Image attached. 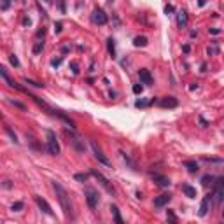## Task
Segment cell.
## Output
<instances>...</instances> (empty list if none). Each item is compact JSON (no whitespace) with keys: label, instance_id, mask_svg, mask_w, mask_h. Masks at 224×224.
I'll use <instances>...</instances> for the list:
<instances>
[{"label":"cell","instance_id":"6da1fadb","mask_svg":"<svg viewBox=\"0 0 224 224\" xmlns=\"http://www.w3.org/2000/svg\"><path fill=\"white\" fill-rule=\"evenodd\" d=\"M53 187H54V191H56V196H58V200H60V205L61 208H63V212L67 217H72V205H70V198H68V193L63 189V186L58 182H53Z\"/></svg>","mask_w":224,"mask_h":224},{"label":"cell","instance_id":"7a4b0ae2","mask_svg":"<svg viewBox=\"0 0 224 224\" xmlns=\"http://www.w3.org/2000/svg\"><path fill=\"white\" fill-rule=\"evenodd\" d=\"M46 135H47V151H49V154L58 156V154H60V144H58L56 133L53 132V130H47Z\"/></svg>","mask_w":224,"mask_h":224},{"label":"cell","instance_id":"3957f363","mask_svg":"<svg viewBox=\"0 0 224 224\" xmlns=\"http://www.w3.org/2000/svg\"><path fill=\"white\" fill-rule=\"evenodd\" d=\"M214 180L215 182H212L214 184V194L212 196L215 198V203L219 205L224 200V177H215Z\"/></svg>","mask_w":224,"mask_h":224},{"label":"cell","instance_id":"277c9868","mask_svg":"<svg viewBox=\"0 0 224 224\" xmlns=\"http://www.w3.org/2000/svg\"><path fill=\"white\" fill-rule=\"evenodd\" d=\"M93 175V177H95V179H96V180H98V182L102 184L103 187H105V191H107V193H110V194H116V187H114V186H112L110 182H109V179H107V177H103L102 173L98 172V170H91V172H89Z\"/></svg>","mask_w":224,"mask_h":224},{"label":"cell","instance_id":"5b68a950","mask_svg":"<svg viewBox=\"0 0 224 224\" xmlns=\"http://www.w3.org/2000/svg\"><path fill=\"white\" fill-rule=\"evenodd\" d=\"M89 145H91L93 153H95V158H96V159H98V161H100L102 165H105V166H109V165H110V161H109V158H107V156L103 154V151H102V149H100V147L96 145V142H95V140H89Z\"/></svg>","mask_w":224,"mask_h":224},{"label":"cell","instance_id":"8992f818","mask_svg":"<svg viewBox=\"0 0 224 224\" xmlns=\"http://www.w3.org/2000/svg\"><path fill=\"white\" fill-rule=\"evenodd\" d=\"M65 133L68 135V132H65ZM68 142H70L79 153H84V151H86V144H84V140H81V137H77L75 133H70V135H68Z\"/></svg>","mask_w":224,"mask_h":224},{"label":"cell","instance_id":"52a82bcc","mask_svg":"<svg viewBox=\"0 0 224 224\" xmlns=\"http://www.w3.org/2000/svg\"><path fill=\"white\" fill-rule=\"evenodd\" d=\"M91 20H93L95 25H100V26H102V25L107 23L109 18H107V14L103 12V9H98V7H96V9L93 11V14H91Z\"/></svg>","mask_w":224,"mask_h":224},{"label":"cell","instance_id":"ba28073f","mask_svg":"<svg viewBox=\"0 0 224 224\" xmlns=\"http://www.w3.org/2000/svg\"><path fill=\"white\" fill-rule=\"evenodd\" d=\"M98 200H100V196L98 193L95 191V189H86V201L89 205V208H96V205H98Z\"/></svg>","mask_w":224,"mask_h":224},{"label":"cell","instance_id":"9c48e42d","mask_svg":"<svg viewBox=\"0 0 224 224\" xmlns=\"http://www.w3.org/2000/svg\"><path fill=\"white\" fill-rule=\"evenodd\" d=\"M170 201H172V194L163 193V194H159V196L154 198V207H156V208H163V207H166Z\"/></svg>","mask_w":224,"mask_h":224},{"label":"cell","instance_id":"30bf717a","mask_svg":"<svg viewBox=\"0 0 224 224\" xmlns=\"http://www.w3.org/2000/svg\"><path fill=\"white\" fill-rule=\"evenodd\" d=\"M0 77H2L4 81L7 82V84H9L11 88H14V89H18V91H25V89L21 88V86L18 84V82H16V81H12V79L9 77V74H7V70H5V67H0Z\"/></svg>","mask_w":224,"mask_h":224},{"label":"cell","instance_id":"8fae6325","mask_svg":"<svg viewBox=\"0 0 224 224\" xmlns=\"http://www.w3.org/2000/svg\"><path fill=\"white\" fill-rule=\"evenodd\" d=\"M35 203L39 205V208H41L44 214H47V215H54V212H53V208H51V205L47 203L42 196H35Z\"/></svg>","mask_w":224,"mask_h":224},{"label":"cell","instance_id":"7c38bea8","mask_svg":"<svg viewBox=\"0 0 224 224\" xmlns=\"http://www.w3.org/2000/svg\"><path fill=\"white\" fill-rule=\"evenodd\" d=\"M210 203H212V194H207L203 200H201V205H200V215L205 217L210 210Z\"/></svg>","mask_w":224,"mask_h":224},{"label":"cell","instance_id":"4fadbf2b","mask_svg":"<svg viewBox=\"0 0 224 224\" xmlns=\"http://www.w3.org/2000/svg\"><path fill=\"white\" fill-rule=\"evenodd\" d=\"M138 77H140V84H147V86L153 84V75H151V72L147 68H140L138 70Z\"/></svg>","mask_w":224,"mask_h":224},{"label":"cell","instance_id":"5bb4252c","mask_svg":"<svg viewBox=\"0 0 224 224\" xmlns=\"http://www.w3.org/2000/svg\"><path fill=\"white\" fill-rule=\"evenodd\" d=\"M159 105H161L163 109H175V107L179 105V100H177L175 96H165L163 100L159 102Z\"/></svg>","mask_w":224,"mask_h":224},{"label":"cell","instance_id":"9a60e30c","mask_svg":"<svg viewBox=\"0 0 224 224\" xmlns=\"http://www.w3.org/2000/svg\"><path fill=\"white\" fill-rule=\"evenodd\" d=\"M153 179H154V182L158 184L159 187H168V186H170V179H168V177H165V175L154 173V175H153Z\"/></svg>","mask_w":224,"mask_h":224},{"label":"cell","instance_id":"2e32d148","mask_svg":"<svg viewBox=\"0 0 224 224\" xmlns=\"http://www.w3.org/2000/svg\"><path fill=\"white\" fill-rule=\"evenodd\" d=\"M182 193L187 198H196V189H194L193 186H189V184H184L182 186Z\"/></svg>","mask_w":224,"mask_h":224},{"label":"cell","instance_id":"e0dca14e","mask_svg":"<svg viewBox=\"0 0 224 224\" xmlns=\"http://www.w3.org/2000/svg\"><path fill=\"white\" fill-rule=\"evenodd\" d=\"M177 25H179V28H184L186 25H187V14L180 11L179 14H177Z\"/></svg>","mask_w":224,"mask_h":224},{"label":"cell","instance_id":"ac0fdd59","mask_svg":"<svg viewBox=\"0 0 224 224\" xmlns=\"http://www.w3.org/2000/svg\"><path fill=\"white\" fill-rule=\"evenodd\" d=\"M133 44H135L137 47H144V46H147V37L138 35V37H135V39H133Z\"/></svg>","mask_w":224,"mask_h":224},{"label":"cell","instance_id":"d6986e66","mask_svg":"<svg viewBox=\"0 0 224 224\" xmlns=\"http://www.w3.org/2000/svg\"><path fill=\"white\" fill-rule=\"evenodd\" d=\"M184 166H186V168H187L191 173H196L198 170H200V166H198V163H196V161H186V163H184Z\"/></svg>","mask_w":224,"mask_h":224},{"label":"cell","instance_id":"ffe728a7","mask_svg":"<svg viewBox=\"0 0 224 224\" xmlns=\"http://www.w3.org/2000/svg\"><path fill=\"white\" fill-rule=\"evenodd\" d=\"M107 49H109V54L114 58V56H116V44H114V39H112V37L107 39Z\"/></svg>","mask_w":224,"mask_h":224},{"label":"cell","instance_id":"44dd1931","mask_svg":"<svg viewBox=\"0 0 224 224\" xmlns=\"http://www.w3.org/2000/svg\"><path fill=\"white\" fill-rule=\"evenodd\" d=\"M110 210H112V214H114V221L117 224H123V217H121V214H119V208H117L116 205H112Z\"/></svg>","mask_w":224,"mask_h":224},{"label":"cell","instance_id":"7402d4cb","mask_svg":"<svg viewBox=\"0 0 224 224\" xmlns=\"http://www.w3.org/2000/svg\"><path fill=\"white\" fill-rule=\"evenodd\" d=\"M42 49H44V41L35 42V46H33V54H41Z\"/></svg>","mask_w":224,"mask_h":224},{"label":"cell","instance_id":"603a6c76","mask_svg":"<svg viewBox=\"0 0 224 224\" xmlns=\"http://www.w3.org/2000/svg\"><path fill=\"white\" fill-rule=\"evenodd\" d=\"M89 179V173H75V180L77 182H86Z\"/></svg>","mask_w":224,"mask_h":224},{"label":"cell","instance_id":"cb8c5ba5","mask_svg":"<svg viewBox=\"0 0 224 224\" xmlns=\"http://www.w3.org/2000/svg\"><path fill=\"white\" fill-rule=\"evenodd\" d=\"M214 175H203V177H201V184H203V186H208V184H212L214 182Z\"/></svg>","mask_w":224,"mask_h":224},{"label":"cell","instance_id":"d4e9b609","mask_svg":"<svg viewBox=\"0 0 224 224\" xmlns=\"http://www.w3.org/2000/svg\"><path fill=\"white\" fill-rule=\"evenodd\" d=\"M5 132H7V135L11 137V140H12V142H14V144H18V137H16V133H14L12 130H11V126H5Z\"/></svg>","mask_w":224,"mask_h":224},{"label":"cell","instance_id":"484cf974","mask_svg":"<svg viewBox=\"0 0 224 224\" xmlns=\"http://www.w3.org/2000/svg\"><path fill=\"white\" fill-rule=\"evenodd\" d=\"M23 207H25V205H23V201H16V203L11 205V210H14V212H20Z\"/></svg>","mask_w":224,"mask_h":224},{"label":"cell","instance_id":"4316f807","mask_svg":"<svg viewBox=\"0 0 224 224\" xmlns=\"http://www.w3.org/2000/svg\"><path fill=\"white\" fill-rule=\"evenodd\" d=\"M11 105H14V107H18V109H21V110H26V105H23L21 102H18V100H9Z\"/></svg>","mask_w":224,"mask_h":224},{"label":"cell","instance_id":"83f0119b","mask_svg":"<svg viewBox=\"0 0 224 224\" xmlns=\"http://www.w3.org/2000/svg\"><path fill=\"white\" fill-rule=\"evenodd\" d=\"M25 82H26V84H32V86H35V88H44V84H42V82L32 81V79H28V77H25Z\"/></svg>","mask_w":224,"mask_h":224},{"label":"cell","instance_id":"f1b7e54d","mask_svg":"<svg viewBox=\"0 0 224 224\" xmlns=\"http://www.w3.org/2000/svg\"><path fill=\"white\" fill-rule=\"evenodd\" d=\"M9 61L12 67H20V60H18V56H14V54H11L9 56Z\"/></svg>","mask_w":224,"mask_h":224},{"label":"cell","instance_id":"f546056e","mask_svg":"<svg viewBox=\"0 0 224 224\" xmlns=\"http://www.w3.org/2000/svg\"><path fill=\"white\" fill-rule=\"evenodd\" d=\"M61 63H63V58H61V56H60V58H54V60H51V65L54 67V68H58Z\"/></svg>","mask_w":224,"mask_h":224},{"label":"cell","instance_id":"4dcf8cb0","mask_svg":"<svg viewBox=\"0 0 224 224\" xmlns=\"http://www.w3.org/2000/svg\"><path fill=\"white\" fill-rule=\"evenodd\" d=\"M11 7V0H2V4H0V9L2 11H7Z\"/></svg>","mask_w":224,"mask_h":224},{"label":"cell","instance_id":"1f68e13d","mask_svg":"<svg viewBox=\"0 0 224 224\" xmlns=\"http://www.w3.org/2000/svg\"><path fill=\"white\" fill-rule=\"evenodd\" d=\"M142 91H144L142 84H135V86H133V93H135V95H140Z\"/></svg>","mask_w":224,"mask_h":224},{"label":"cell","instance_id":"d6a6232c","mask_svg":"<svg viewBox=\"0 0 224 224\" xmlns=\"http://www.w3.org/2000/svg\"><path fill=\"white\" fill-rule=\"evenodd\" d=\"M203 161H210V163H222V159H217V158H203Z\"/></svg>","mask_w":224,"mask_h":224},{"label":"cell","instance_id":"836d02e7","mask_svg":"<svg viewBox=\"0 0 224 224\" xmlns=\"http://www.w3.org/2000/svg\"><path fill=\"white\" fill-rule=\"evenodd\" d=\"M135 105H137V107H145V105H149V102H145V100H137Z\"/></svg>","mask_w":224,"mask_h":224},{"label":"cell","instance_id":"e575fe53","mask_svg":"<svg viewBox=\"0 0 224 224\" xmlns=\"http://www.w3.org/2000/svg\"><path fill=\"white\" fill-rule=\"evenodd\" d=\"M61 30H63V25H61V23H56V25H54V32H56V33H60Z\"/></svg>","mask_w":224,"mask_h":224},{"label":"cell","instance_id":"d590c367","mask_svg":"<svg viewBox=\"0 0 224 224\" xmlns=\"http://www.w3.org/2000/svg\"><path fill=\"white\" fill-rule=\"evenodd\" d=\"M208 32H210L212 35H219V33H221V28H208Z\"/></svg>","mask_w":224,"mask_h":224},{"label":"cell","instance_id":"8d00e7d4","mask_svg":"<svg viewBox=\"0 0 224 224\" xmlns=\"http://www.w3.org/2000/svg\"><path fill=\"white\" fill-rule=\"evenodd\" d=\"M70 67H72V72H74V74H79V67H77V63H70Z\"/></svg>","mask_w":224,"mask_h":224},{"label":"cell","instance_id":"74e56055","mask_svg":"<svg viewBox=\"0 0 224 224\" xmlns=\"http://www.w3.org/2000/svg\"><path fill=\"white\" fill-rule=\"evenodd\" d=\"M168 219H170V221H173V222H177V217L173 215V212H172V210H168Z\"/></svg>","mask_w":224,"mask_h":224},{"label":"cell","instance_id":"f35d334b","mask_svg":"<svg viewBox=\"0 0 224 224\" xmlns=\"http://www.w3.org/2000/svg\"><path fill=\"white\" fill-rule=\"evenodd\" d=\"M198 121H200V124H201V126H208V123L205 121V119H203V117H201V116L198 117Z\"/></svg>","mask_w":224,"mask_h":224},{"label":"cell","instance_id":"ab89813d","mask_svg":"<svg viewBox=\"0 0 224 224\" xmlns=\"http://www.w3.org/2000/svg\"><path fill=\"white\" fill-rule=\"evenodd\" d=\"M165 12H166V14H168V12H173V7L172 5H166V7H165Z\"/></svg>","mask_w":224,"mask_h":224},{"label":"cell","instance_id":"60d3db41","mask_svg":"<svg viewBox=\"0 0 224 224\" xmlns=\"http://www.w3.org/2000/svg\"><path fill=\"white\" fill-rule=\"evenodd\" d=\"M217 53V47H208V54H215Z\"/></svg>","mask_w":224,"mask_h":224},{"label":"cell","instance_id":"b9f144b4","mask_svg":"<svg viewBox=\"0 0 224 224\" xmlns=\"http://www.w3.org/2000/svg\"><path fill=\"white\" fill-rule=\"evenodd\" d=\"M182 51H184V53H189V51H191V47L186 44V46H182Z\"/></svg>","mask_w":224,"mask_h":224},{"label":"cell","instance_id":"7bdbcfd3","mask_svg":"<svg viewBox=\"0 0 224 224\" xmlns=\"http://www.w3.org/2000/svg\"><path fill=\"white\" fill-rule=\"evenodd\" d=\"M60 9H61V12H65V2L63 0H60Z\"/></svg>","mask_w":224,"mask_h":224},{"label":"cell","instance_id":"ee69618b","mask_svg":"<svg viewBox=\"0 0 224 224\" xmlns=\"http://www.w3.org/2000/svg\"><path fill=\"white\" fill-rule=\"evenodd\" d=\"M207 2H208V0H198V5H200V7H203Z\"/></svg>","mask_w":224,"mask_h":224},{"label":"cell","instance_id":"f6af8a7d","mask_svg":"<svg viewBox=\"0 0 224 224\" xmlns=\"http://www.w3.org/2000/svg\"><path fill=\"white\" fill-rule=\"evenodd\" d=\"M23 25H30V18H25V20H23Z\"/></svg>","mask_w":224,"mask_h":224},{"label":"cell","instance_id":"bcb514c9","mask_svg":"<svg viewBox=\"0 0 224 224\" xmlns=\"http://www.w3.org/2000/svg\"><path fill=\"white\" fill-rule=\"evenodd\" d=\"M44 33H46V30H44V28H42V30H39V33H37V35H39V37H42V35H44Z\"/></svg>","mask_w":224,"mask_h":224},{"label":"cell","instance_id":"7dc6e473","mask_svg":"<svg viewBox=\"0 0 224 224\" xmlns=\"http://www.w3.org/2000/svg\"><path fill=\"white\" fill-rule=\"evenodd\" d=\"M46 2H53V0H46Z\"/></svg>","mask_w":224,"mask_h":224}]
</instances>
